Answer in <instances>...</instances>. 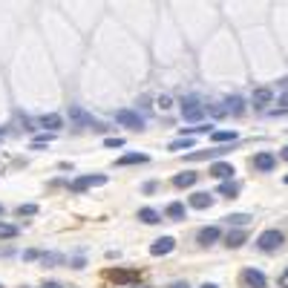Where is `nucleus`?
<instances>
[{
    "label": "nucleus",
    "mask_w": 288,
    "mask_h": 288,
    "mask_svg": "<svg viewBox=\"0 0 288 288\" xmlns=\"http://www.w3.org/2000/svg\"><path fill=\"white\" fill-rule=\"evenodd\" d=\"M107 277H110L113 282H121V285H124V282L141 280V274H138V271H118V268H115V271H107Z\"/></svg>",
    "instance_id": "obj_11"
},
{
    "label": "nucleus",
    "mask_w": 288,
    "mask_h": 288,
    "mask_svg": "<svg viewBox=\"0 0 288 288\" xmlns=\"http://www.w3.org/2000/svg\"><path fill=\"white\" fill-rule=\"evenodd\" d=\"M138 219H141V222H147V225H156L158 222V213L153 208H141V210H138Z\"/></svg>",
    "instance_id": "obj_24"
},
{
    "label": "nucleus",
    "mask_w": 288,
    "mask_h": 288,
    "mask_svg": "<svg viewBox=\"0 0 288 288\" xmlns=\"http://www.w3.org/2000/svg\"><path fill=\"white\" fill-rule=\"evenodd\" d=\"M0 288H3V285H0Z\"/></svg>",
    "instance_id": "obj_41"
},
{
    "label": "nucleus",
    "mask_w": 288,
    "mask_h": 288,
    "mask_svg": "<svg viewBox=\"0 0 288 288\" xmlns=\"http://www.w3.org/2000/svg\"><path fill=\"white\" fill-rule=\"evenodd\" d=\"M0 213H3V205H0Z\"/></svg>",
    "instance_id": "obj_39"
},
{
    "label": "nucleus",
    "mask_w": 288,
    "mask_h": 288,
    "mask_svg": "<svg viewBox=\"0 0 288 288\" xmlns=\"http://www.w3.org/2000/svg\"><path fill=\"white\" fill-rule=\"evenodd\" d=\"M167 216H170V219H176V222H179V219H185V205H182V202H170V205H167Z\"/></svg>",
    "instance_id": "obj_23"
},
{
    "label": "nucleus",
    "mask_w": 288,
    "mask_h": 288,
    "mask_svg": "<svg viewBox=\"0 0 288 288\" xmlns=\"http://www.w3.org/2000/svg\"><path fill=\"white\" fill-rule=\"evenodd\" d=\"M280 156H282V161H288V147H282V153H280Z\"/></svg>",
    "instance_id": "obj_36"
},
{
    "label": "nucleus",
    "mask_w": 288,
    "mask_h": 288,
    "mask_svg": "<svg viewBox=\"0 0 288 288\" xmlns=\"http://www.w3.org/2000/svg\"><path fill=\"white\" fill-rule=\"evenodd\" d=\"M38 257H41V251H35V248H29V251H23V259H26V262H29V259H38Z\"/></svg>",
    "instance_id": "obj_30"
},
{
    "label": "nucleus",
    "mask_w": 288,
    "mask_h": 288,
    "mask_svg": "<svg viewBox=\"0 0 288 288\" xmlns=\"http://www.w3.org/2000/svg\"><path fill=\"white\" fill-rule=\"evenodd\" d=\"M245 110V101L239 98V95H228V98H225V113L228 115H239Z\"/></svg>",
    "instance_id": "obj_14"
},
{
    "label": "nucleus",
    "mask_w": 288,
    "mask_h": 288,
    "mask_svg": "<svg viewBox=\"0 0 288 288\" xmlns=\"http://www.w3.org/2000/svg\"><path fill=\"white\" fill-rule=\"evenodd\" d=\"M193 138H190V136H182V138H176V141H173L170 144V150H187V153H190V150H193Z\"/></svg>",
    "instance_id": "obj_22"
},
{
    "label": "nucleus",
    "mask_w": 288,
    "mask_h": 288,
    "mask_svg": "<svg viewBox=\"0 0 288 288\" xmlns=\"http://www.w3.org/2000/svg\"><path fill=\"white\" fill-rule=\"evenodd\" d=\"M104 144H107V147H121V144H124V138H107Z\"/></svg>",
    "instance_id": "obj_32"
},
{
    "label": "nucleus",
    "mask_w": 288,
    "mask_h": 288,
    "mask_svg": "<svg viewBox=\"0 0 288 288\" xmlns=\"http://www.w3.org/2000/svg\"><path fill=\"white\" fill-rule=\"evenodd\" d=\"M280 113H288V89L280 95V110H274V115H280Z\"/></svg>",
    "instance_id": "obj_28"
},
{
    "label": "nucleus",
    "mask_w": 288,
    "mask_h": 288,
    "mask_svg": "<svg viewBox=\"0 0 288 288\" xmlns=\"http://www.w3.org/2000/svg\"><path fill=\"white\" fill-rule=\"evenodd\" d=\"M69 118H72V121H75V124H89V127H98V130H104V124L93 121V118H89V115H86L81 107H72V110H69Z\"/></svg>",
    "instance_id": "obj_13"
},
{
    "label": "nucleus",
    "mask_w": 288,
    "mask_h": 288,
    "mask_svg": "<svg viewBox=\"0 0 288 288\" xmlns=\"http://www.w3.org/2000/svg\"><path fill=\"white\" fill-rule=\"evenodd\" d=\"M280 285H288V268H285V274L280 277Z\"/></svg>",
    "instance_id": "obj_35"
},
{
    "label": "nucleus",
    "mask_w": 288,
    "mask_h": 288,
    "mask_svg": "<svg viewBox=\"0 0 288 288\" xmlns=\"http://www.w3.org/2000/svg\"><path fill=\"white\" fill-rule=\"evenodd\" d=\"M17 225H6V222H0V239H12V237H17Z\"/></svg>",
    "instance_id": "obj_25"
},
{
    "label": "nucleus",
    "mask_w": 288,
    "mask_h": 288,
    "mask_svg": "<svg viewBox=\"0 0 288 288\" xmlns=\"http://www.w3.org/2000/svg\"><path fill=\"white\" fill-rule=\"evenodd\" d=\"M196 179H199V176H196L193 170H182L179 176H173V185L176 187H190V185H196Z\"/></svg>",
    "instance_id": "obj_16"
},
{
    "label": "nucleus",
    "mask_w": 288,
    "mask_h": 288,
    "mask_svg": "<svg viewBox=\"0 0 288 288\" xmlns=\"http://www.w3.org/2000/svg\"><path fill=\"white\" fill-rule=\"evenodd\" d=\"M41 259H43V265H58V262H61V254H41Z\"/></svg>",
    "instance_id": "obj_27"
},
{
    "label": "nucleus",
    "mask_w": 288,
    "mask_h": 288,
    "mask_svg": "<svg viewBox=\"0 0 288 288\" xmlns=\"http://www.w3.org/2000/svg\"><path fill=\"white\" fill-rule=\"evenodd\" d=\"M3 133H6V127H0V136H3Z\"/></svg>",
    "instance_id": "obj_38"
},
{
    "label": "nucleus",
    "mask_w": 288,
    "mask_h": 288,
    "mask_svg": "<svg viewBox=\"0 0 288 288\" xmlns=\"http://www.w3.org/2000/svg\"><path fill=\"white\" fill-rule=\"evenodd\" d=\"M285 185H288V176H285Z\"/></svg>",
    "instance_id": "obj_40"
},
{
    "label": "nucleus",
    "mask_w": 288,
    "mask_h": 288,
    "mask_svg": "<svg viewBox=\"0 0 288 288\" xmlns=\"http://www.w3.org/2000/svg\"><path fill=\"white\" fill-rule=\"evenodd\" d=\"M173 248H176V239H173V237H161V239H156V242H153L150 254H153V257H165V254L173 251Z\"/></svg>",
    "instance_id": "obj_8"
},
{
    "label": "nucleus",
    "mask_w": 288,
    "mask_h": 288,
    "mask_svg": "<svg viewBox=\"0 0 288 288\" xmlns=\"http://www.w3.org/2000/svg\"><path fill=\"white\" fill-rule=\"evenodd\" d=\"M170 288H190V282H185V280H179V282H173Z\"/></svg>",
    "instance_id": "obj_34"
},
{
    "label": "nucleus",
    "mask_w": 288,
    "mask_h": 288,
    "mask_svg": "<svg viewBox=\"0 0 288 288\" xmlns=\"http://www.w3.org/2000/svg\"><path fill=\"white\" fill-rule=\"evenodd\" d=\"M216 193L225 196V199H237V196H239V185H237V182H222Z\"/></svg>",
    "instance_id": "obj_19"
},
{
    "label": "nucleus",
    "mask_w": 288,
    "mask_h": 288,
    "mask_svg": "<svg viewBox=\"0 0 288 288\" xmlns=\"http://www.w3.org/2000/svg\"><path fill=\"white\" fill-rule=\"evenodd\" d=\"M41 288H64V285H61V282H52V280H46Z\"/></svg>",
    "instance_id": "obj_33"
},
{
    "label": "nucleus",
    "mask_w": 288,
    "mask_h": 288,
    "mask_svg": "<svg viewBox=\"0 0 288 288\" xmlns=\"http://www.w3.org/2000/svg\"><path fill=\"white\" fill-rule=\"evenodd\" d=\"M210 141H216V144H233V141H239V133H233V130H213V133H210Z\"/></svg>",
    "instance_id": "obj_12"
},
{
    "label": "nucleus",
    "mask_w": 288,
    "mask_h": 288,
    "mask_svg": "<svg viewBox=\"0 0 288 288\" xmlns=\"http://www.w3.org/2000/svg\"><path fill=\"white\" fill-rule=\"evenodd\" d=\"M285 245V237H282V230H262L257 237V248L259 251H277V248H282Z\"/></svg>",
    "instance_id": "obj_1"
},
{
    "label": "nucleus",
    "mask_w": 288,
    "mask_h": 288,
    "mask_svg": "<svg viewBox=\"0 0 288 288\" xmlns=\"http://www.w3.org/2000/svg\"><path fill=\"white\" fill-rule=\"evenodd\" d=\"M225 222H228V225H233V228H237V225H245V222H251V216H248V213H230L228 219H225Z\"/></svg>",
    "instance_id": "obj_26"
},
{
    "label": "nucleus",
    "mask_w": 288,
    "mask_h": 288,
    "mask_svg": "<svg viewBox=\"0 0 288 288\" xmlns=\"http://www.w3.org/2000/svg\"><path fill=\"white\" fill-rule=\"evenodd\" d=\"M150 156L147 153H127V156H118L115 158V167H124V165H147Z\"/></svg>",
    "instance_id": "obj_9"
},
{
    "label": "nucleus",
    "mask_w": 288,
    "mask_h": 288,
    "mask_svg": "<svg viewBox=\"0 0 288 288\" xmlns=\"http://www.w3.org/2000/svg\"><path fill=\"white\" fill-rule=\"evenodd\" d=\"M61 124H64V121H61V115H55V113H52V115H41V127H46V130H61Z\"/></svg>",
    "instance_id": "obj_21"
},
{
    "label": "nucleus",
    "mask_w": 288,
    "mask_h": 288,
    "mask_svg": "<svg viewBox=\"0 0 288 288\" xmlns=\"http://www.w3.org/2000/svg\"><path fill=\"white\" fill-rule=\"evenodd\" d=\"M271 89H268V86H259V89H257V93H254V104H257V110H262V107H265V104H268V101H271Z\"/></svg>",
    "instance_id": "obj_20"
},
{
    "label": "nucleus",
    "mask_w": 288,
    "mask_h": 288,
    "mask_svg": "<svg viewBox=\"0 0 288 288\" xmlns=\"http://www.w3.org/2000/svg\"><path fill=\"white\" fill-rule=\"evenodd\" d=\"M202 110H199V101L196 98H185V104H182V118H185V121H199L202 118Z\"/></svg>",
    "instance_id": "obj_6"
},
{
    "label": "nucleus",
    "mask_w": 288,
    "mask_h": 288,
    "mask_svg": "<svg viewBox=\"0 0 288 288\" xmlns=\"http://www.w3.org/2000/svg\"><path fill=\"white\" fill-rule=\"evenodd\" d=\"M245 239H248V233H245V230H230L228 237H225V245H228V248H239V245H245Z\"/></svg>",
    "instance_id": "obj_18"
},
{
    "label": "nucleus",
    "mask_w": 288,
    "mask_h": 288,
    "mask_svg": "<svg viewBox=\"0 0 288 288\" xmlns=\"http://www.w3.org/2000/svg\"><path fill=\"white\" fill-rule=\"evenodd\" d=\"M242 285L245 288H265L268 285V277L257 268H245L242 271Z\"/></svg>",
    "instance_id": "obj_3"
},
{
    "label": "nucleus",
    "mask_w": 288,
    "mask_h": 288,
    "mask_svg": "<svg viewBox=\"0 0 288 288\" xmlns=\"http://www.w3.org/2000/svg\"><path fill=\"white\" fill-rule=\"evenodd\" d=\"M254 167L262 173H271L274 167H277V156H271V153H259L257 158H254Z\"/></svg>",
    "instance_id": "obj_10"
},
{
    "label": "nucleus",
    "mask_w": 288,
    "mask_h": 288,
    "mask_svg": "<svg viewBox=\"0 0 288 288\" xmlns=\"http://www.w3.org/2000/svg\"><path fill=\"white\" fill-rule=\"evenodd\" d=\"M107 182V176H101V173H93V176H81V179H75V182H69V187L72 190H89V187H101Z\"/></svg>",
    "instance_id": "obj_2"
},
{
    "label": "nucleus",
    "mask_w": 288,
    "mask_h": 288,
    "mask_svg": "<svg viewBox=\"0 0 288 288\" xmlns=\"http://www.w3.org/2000/svg\"><path fill=\"white\" fill-rule=\"evenodd\" d=\"M202 288H219V285H213V282H205V285H202Z\"/></svg>",
    "instance_id": "obj_37"
},
{
    "label": "nucleus",
    "mask_w": 288,
    "mask_h": 288,
    "mask_svg": "<svg viewBox=\"0 0 288 288\" xmlns=\"http://www.w3.org/2000/svg\"><path fill=\"white\" fill-rule=\"evenodd\" d=\"M210 205H213V196L210 193H193L190 196V208H196V210H208Z\"/></svg>",
    "instance_id": "obj_15"
},
{
    "label": "nucleus",
    "mask_w": 288,
    "mask_h": 288,
    "mask_svg": "<svg viewBox=\"0 0 288 288\" xmlns=\"http://www.w3.org/2000/svg\"><path fill=\"white\" fill-rule=\"evenodd\" d=\"M170 104H173V101L167 98V95H161V98H158V107H161V110H170Z\"/></svg>",
    "instance_id": "obj_31"
},
{
    "label": "nucleus",
    "mask_w": 288,
    "mask_h": 288,
    "mask_svg": "<svg viewBox=\"0 0 288 288\" xmlns=\"http://www.w3.org/2000/svg\"><path fill=\"white\" fill-rule=\"evenodd\" d=\"M233 165H228V161H213L210 165V176L213 179H225V182H230V176H233Z\"/></svg>",
    "instance_id": "obj_7"
},
{
    "label": "nucleus",
    "mask_w": 288,
    "mask_h": 288,
    "mask_svg": "<svg viewBox=\"0 0 288 288\" xmlns=\"http://www.w3.org/2000/svg\"><path fill=\"white\" fill-rule=\"evenodd\" d=\"M196 239H199V245H202V248H210V245H216L219 239H222V230L216 228V225H210V228H202V230H199V237H196Z\"/></svg>",
    "instance_id": "obj_5"
},
{
    "label": "nucleus",
    "mask_w": 288,
    "mask_h": 288,
    "mask_svg": "<svg viewBox=\"0 0 288 288\" xmlns=\"http://www.w3.org/2000/svg\"><path fill=\"white\" fill-rule=\"evenodd\" d=\"M17 213H21V216H32V213H38V205H21Z\"/></svg>",
    "instance_id": "obj_29"
},
{
    "label": "nucleus",
    "mask_w": 288,
    "mask_h": 288,
    "mask_svg": "<svg viewBox=\"0 0 288 288\" xmlns=\"http://www.w3.org/2000/svg\"><path fill=\"white\" fill-rule=\"evenodd\" d=\"M228 147H222V150H190L187 156H182L185 161H202V158H210V156H219V153H225Z\"/></svg>",
    "instance_id": "obj_17"
},
{
    "label": "nucleus",
    "mask_w": 288,
    "mask_h": 288,
    "mask_svg": "<svg viewBox=\"0 0 288 288\" xmlns=\"http://www.w3.org/2000/svg\"><path fill=\"white\" fill-rule=\"evenodd\" d=\"M115 121L124 124V127H130V130H141L144 127V118L138 113H133V110H118V113H115Z\"/></svg>",
    "instance_id": "obj_4"
}]
</instances>
